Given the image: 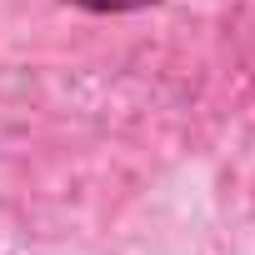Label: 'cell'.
<instances>
[{
    "label": "cell",
    "mask_w": 255,
    "mask_h": 255,
    "mask_svg": "<svg viewBox=\"0 0 255 255\" xmlns=\"http://www.w3.org/2000/svg\"><path fill=\"white\" fill-rule=\"evenodd\" d=\"M70 5H85V10H135V5H150V0H70Z\"/></svg>",
    "instance_id": "1"
}]
</instances>
